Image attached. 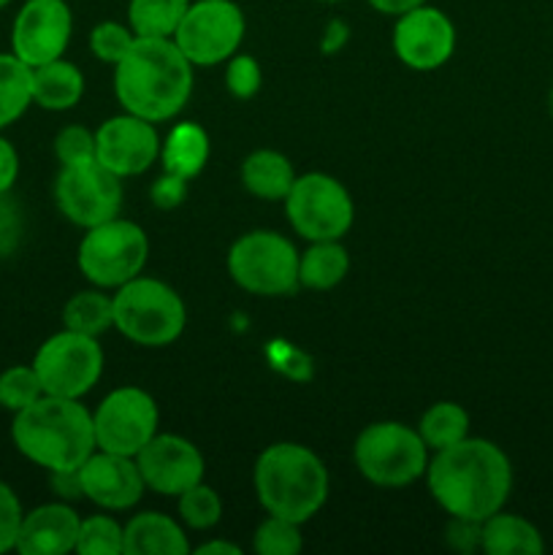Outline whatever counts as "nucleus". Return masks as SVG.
<instances>
[{"label":"nucleus","instance_id":"obj_1","mask_svg":"<svg viewBox=\"0 0 553 555\" xmlns=\"http://www.w3.org/2000/svg\"><path fill=\"white\" fill-rule=\"evenodd\" d=\"M426 480L434 502L450 518L483 524L507 504L513 491V466L499 444L466 437L453 448L434 453Z\"/></svg>","mask_w":553,"mask_h":555},{"label":"nucleus","instance_id":"obj_2","mask_svg":"<svg viewBox=\"0 0 553 555\" xmlns=\"http://www.w3.org/2000/svg\"><path fill=\"white\" fill-rule=\"evenodd\" d=\"M193 68L173 38H139L114 65L119 106L150 122L173 119L193 95Z\"/></svg>","mask_w":553,"mask_h":555},{"label":"nucleus","instance_id":"obj_3","mask_svg":"<svg viewBox=\"0 0 553 555\" xmlns=\"http://www.w3.org/2000/svg\"><path fill=\"white\" fill-rule=\"evenodd\" d=\"M11 442L30 464L52 472H76L98 450L92 412L81 399L43 393L36 404L16 412Z\"/></svg>","mask_w":553,"mask_h":555},{"label":"nucleus","instance_id":"obj_4","mask_svg":"<svg viewBox=\"0 0 553 555\" xmlns=\"http://www.w3.org/2000/svg\"><path fill=\"white\" fill-rule=\"evenodd\" d=\"M255 496L276 518L307 524L329 499V469L314 450L298 442L269 444L255 461Z\"/></svg>","mask_w":553,"mask_h":555},{"label":"nucleus","instance_id":"obj_5","mask_svg":"<svg viewBox=\"0 0 553 555\" xmlns=\"http://www.w3.org/2000/svg\"><path fill=\"white\" fill-rule=\"evenodd\" d=\"M188 307L171 285L136 276L114 293V328L139 347H168L184 334Z\"/></svg>","mask_w":553,"mask_h":555},{"label":"nucleus","instance_id":"obj_6","mask_svg":"<svg viewBox=\"0 0 553 555\" xmlns=\"http://www.w3.org/2000/svg\"><path fill=\"white\" fill-rule=\"evenodd\" d=\"M352 461L361 477L380 488H404L426 477L428 448L417 428L380 421L363 428L352 444Z\"/></svg>","mask_w":553,"mask_h":555},{"label":"nucleus","instance_id":"obj_7","mask_svg":"<svg viewBox=\"0 0 553 555\" xmlns=\"http://www.w3.org/2000/svg\"><path fill=\"white\" fill-rule=\"evenodd\" d=\"M146 258L150 238L144 228L119 217L87 228L76 253L81 274L103 291H117L125 282L136 280L144 271Z\"/></svg>","mask_w":553,"mask_h":555},{"label":"nucleus","instance_id":"obj_8","mask_svg":"<svg viewBox=\"0 0 553 555\" xmlns=\"http://www.w3.org/2000/svg\"><path fill=\"white\" fill-rule=\"evenodd\" d=\"M228 274L253 296H287L298 287V249L276 231H249L228 249Z\"/></svg>","mask_w":553,"mask_h":555},{"label":"nucleus","instance_id":"obj_9","mask_svg":"<svg viewBox=\"0 0 553 555\" xmlns=\"http://www.w3.org/2000/svg\"><path fill=\"white\" fill-rule=\"evenodd\" d=\"M285 215L293 231L307 242L345 238L356 220V204L339 179L309 171L296 177L285 195Z\"/></svg>","mask_w":553,"mask_h":555},{"label":"nucleus","instance_id":"obj_10","mask_svg":"<svg viewBox=\"0 0 553 555\" xmlns=\"http://www.w3.org/2000/svg\"><path fill=\"white\" fill-rule=\"evenodd\" d=\"M33 369L47 396L85 399L103 374V347L95 336L63 328L38 347Z\"/></svg>","mask_w":553,"mask_h":555},{"label":"nucleus","instance_id":"obj_11","mask_svg":"<svg viewBox=\"0 0 553 555\" xmlns=\"http://www.w3.org/2000/svg\"><path fill=\"white\" fill-rule=\"evenodd\" d=\"M247 20L233 0H193L173 33V43L193 65L228 63L239 52Z\"/></svg>","mask_w":553,"mask_h":555},{"label":"nucleus","instance_id":"obj_12","mask_svg":"<svg viewBox=\"0 0 553 555\" xmlns=\"http://www.w3.org/2000/svg\"><path fill=\"white\" fill-rule=\"evenodd\" d=\"M54 204L65 220L87 231V228L119 217L123 179L98 160L63 166L54 179Z\"/></svg>","mask_w":553,"mask_h":555},{"label":"nucleus","instance_id":"obj_13","mask_svg":"<svg viewBox=\"0 0 553 555\" xmlns=\"http://www.w3.org/2000/svg\"><path fill=\"white\" fill-rule=\"evenodd\" d=\"M160 412L155 399L136 385L112 390L92 412L98 450L136 459L139 450L157 434Z\"/></svg>","mask_w":553,"mask_h":555},{"label":"nucleus","instance_id":"obj_14","mask_svg":"<svg viewBox=\"0 0 553 555\" xmlns=\"http://www.w3.org/2000/svg\"><path fill=\"white\" fill-rule=\"evenodd\" d=\"M74 36V14L65 0H25L11 25V52L25 65L63 57Z\"/></svg>","mask_w":553,"mask_h":555},{"label":"nucleus","instance_id":"obj_15","mask_svg":"<svg viewBox=\"0 0 553 555\" xmlns=\"http://www.w3.org/2000/svg\"><path fill=\"white\" fill-rule=\"evenodd\" d=\"M394 52L412 70L442 68L455 52V25L437 5H417L396 16Z\"/></svg>","mask_w":553,"mask_h":555},{"label":"nucleus","instance_id":"obj_16","mask_svg":"<svg viewBox=\"0 0 553 555\" xmlns=\"http://www.w3.org/2000/svg\"><path fill=\"white\" fill-rule=\"evenodd\" d=\"M144 486L160 496L184 493L188 488L204 482L206 461L190 439L179 434H155L136 455Z\"/></svg>","mask_w":553,"mask_h":555},{"label":"nucleus","instance_id":"obj_17","mask_svg":"<svg viewBox=\"0 0 553 555\" xmlns=\"http://www.w3.org/2000/svg\"><path fill=\"white\" fill-rule=\"evenodd\" d=\"M155 122L136 114H117L95 130V160L119 179L139 177L160 157Z\"/></svg>","mask_w":553,"mask_h":555},{"label":"nucleus","instance_id":"obj_18","mask_svg":"<svg viewBox=\"0 0 553 555\" xmlns=\"http://www.w3.org/2000/svg\"><path fill=\"white\" fill-rule=\"evenodd\" d=\"M76 472H79L81 496L108 513L136 507L146 491L139 464L130 455L95 450Z\"/></svg>","mask_w":553,"mask_h":555},{"label":"nucleus","instance_id":"obj_19","mask_svg":"<svg viewBox=\"0 0 553 555\" xmlns=\"http://www.w3.org/2000/svg\"><path fill=\"white\" fill-rule=\"evenodd\" d=\"M81 518L70 504L49 502L22 515L16 553L22 555H65L76 553Z\"/></svg>","mask_w":553,"mask_h":555},{"label":"nucleus","instance_id":"obj_20","mask_svg":"<svg viewBox=\"0 0 553 555\" xmlns=\"http://www.w3.org/2000/svg\"><path fill=\"white\" fill-rule=\"evenodd\" d=\"M125 555H184L190 540L182 526L163 513H139L125 524Z\"/></svg>","mask_w":553,"mask_h":555},{"label":"nucleus","instance_id":"obj_21","mask_svg":"<svg viewBox=\"0 0 553 555\" xmlns=\"http://www.w3.org/2000/svg\"><path fill=\"white\" fill-rule=\"evenodd\" d=\"M480 551L486 555H540L545 542L531 520L499 509L480 524Z\"/></svg>","mask_w":553,"mask_h":555},{"label":"nucleus","instance_id":"obj_22","mask_svg":"<svg viewBox=\"0 0 553 555\" xmlns=\"http://www.w3.org/2000/svg\"><path fill=\"white\" fill-rule=\"evenodd\" d=\"M85 95V74L70 60H52L33 68V103L47 112H68Z\"/></svg>","mask_w":553,"mask_h":555},{"label":"nucleus","instance_id":"obj_23","mask_svg":"<svg viewBox=\"0 0 553 555\" xmlns=\"http://www.w3.org/2000/svg\"><path fill=\"white\" fill-rule=\"evenodd\" d=\"M296 182V168L282 152L255 150L242 163V184L260 201H285Z\"/></svg>","mask_w":553,"mask_h":555},{"label":"nucleus","instance_id":"obj_24","mask_svg":"<svg viewBox=\"0 0 553 555\" xmlns=\"http://www.w3.org/2000/svg\"><path fill=\"white\" fill-rule=\"evenodd\" d=\"M209 152V133L198 122H179L173 125L171 133L160 144V160L166 173H173V177H182L190 182V179L204 171Z\"/></svg>","mask_w":553,"mask_h":555},{"label":"nucleus","instance_id":"obj_25","mask_svg":"<svg viewBox=\"0 0 553 555\" xmlns=\"http://www.w3.org/2000/svg\"><path fill=\"white\" fill-rule=\"evenodd\" d=\"M350 271L342 238L331 242H309V247L298 255V285L307 291H334Z\"/></svg>","mask_w":553,"mask_h":555},{"label":"nucleus","instance_id":"obj_26","mask_svg":"<svg viewBox=\"0 0 553 555\" xmlns=\"http://www.w3.org/2000/svg\"><path fill=\"white\" fill-rule=\"evenodd\" d=\"M33 106V68L14 52H0V130L11 128Z\"/></svg>","mask_w":553,"mask_h":555},{"label":"nucleus","instance_id":"obj_27","mask_svg":"<svg viewBox=\"0 0 553 555\" xmlns=\"http://www.w3.org/2000/svg\"><path fill=\"white\" fill-rule=\"evenodd\" d=\"M470 412L455 401H437L423 412L421 423H417V434L426 442L428 453L437 450L453 448L461 439L470 437Z\"/></svg>","mask_w":553,"mask_h":555},{"label":"nucleus","instance_id":"obj_28","mask_svg":"<svg viewBox=\"0 0 553 555\" xmlns=\"http://www.w3.org/2000/svg\"><path fill=\"white\" fill-rule=\"evenodd\" d=\"M63 325L76 334L98 339L108 328H114V296H106L103 287L74 293L63 307Z\"/></svg>","mask_w":553,"mask_h":555},{"label":"nucleus","instance_id":"obj_29","mask_svg":"<svg viewBox=\"0 0 553 555\" xmlns=\"http://www.w3.org/2000/svg\"><path fill=\"white\" fill-rule=\"evenodd\" d=\"M193 0H130L128 27L139 38H173Z\"/></svg>","mask_w":553,"mask_h":555},{"label":"nucleus","instance_id":"obj_30","mask_svg":"<svg viewBox=\"0 0 553 555\" xmlns=\"http://www.w3.org/2000/svg\"><path fill=\"white\" fill-rule=\"evenodd\" d=\"M177 507H179V520L193 531L215 529L222 518L220 493H217L211 486H206V482H198V486L179 493Z\"/></svg>","mask_w":553,"mask_h":555},{"label":"nucleus","instance_id":"obj_31","mask_svg":"<svg viewBox=\"0 0 553 555\" xmlns=\"http://www.w3.org/2000/svg\"><path fill=\"white\" fill-rule=\"evenodd\" d=\"M125 526H119L112 515H90L81 518L76 553L79 555H123Z\"/></svg>","mask_w":553,"mask_h":555},{"label":"nucleus","instance_id":"obj_32","mask_svg":"<svg viewBox=\"0 0 553 555\" xmlns=\"http://www.w3.org/2000/svg\"><path fill=\"white\" fill-rule=\"evenodd\" d=\"M41 396V379H38L33 363H27V366L20 363V366H9L5 372H0V410L16 415V412L36 404Z\"/></svg>","mask_w":553,"mask_h":555},{"label":"nucleus","instance_id":"obj_33","mask_svg":"<svg viewBox=\"0 0 553 555\" xmlns=\"http://www.w3.org/2000/svg\"><path fill=\"white\" fill-rule=\"evenodd\" d=\"M301 547V524H293V520L287 518L269 515V518L255 529L253 551L258 555H296Z\"/></svg>","mask_w":553,"mask_h":555},{"label":"nucleus","instance_id":"obj_34","mask_svg":"<svg viewBox=\"0 0 553 555\" xmlns=\"http://www.w3.org/2000/svg\"><path fill=\"white\" fill-rule=\"evenodd\" d=\"M133 41L136 33L123 22H98L90 33V52L101 63L117 65L128 54V49L133 47Z\"/></svg>","mask_w":553,"mask_h":555},{"label":"nucleus","instance_id":"obj_35","mask_svg":"<svg viewBox=\"0 0 553 555\" xmlns=\"http://www.w3.org/2000/svg\"><path fill=\"white\" fill-rule=\"evenodd\" d=\"M54 157L60 160V166L95 160V133L85 125H68L54 135Z\"/></svg>","mask_w":553,"mask_h":555},{"label":"nucleus","instance_id":"obj_36","mask_svg":"<svg viewBox=\"0 0 553 555\" xmlns=\"http://www.w3.org/2000/svg\"><path fill=\"white\" fill-rule=\"evenodd\" d=\"M263 85V70L249 54H233L226 63V90L239 101H249Z\"/></svg>","mask_w":553,"mask_h":555},{"label":"nucleus","instance_id":"obj_37","mask_svg":"<svg viewBox=\"0 0 553 555\" xmlns=\"http://www.w3.org/2000/svg\"><path fill=\"white\" fill-rule=\"evenodd\" d=\"M22 515H25V509H22L20 496H16L9 482L0 480V555L16 547Z\"/></svg>","mask_w":553,"mask_h":555},{"label":"nucleus","instance_id":"obj_38","mask_svg":"<svg viewBox=\"0 0 553 555\" xmlns=\"http://www.w3.org/2000/svg\"><path fill=\"white\" fill-rule=\"evenodd\" d=\"M22 217L16 211V204L11 201V193H0V258L14 253L20 244Z\"/></svg>","mask_w":553,"mask_h":555},{"label":"nucleus","instance_id":"obj_39","mask_svg":"<svg viewBox=\"0 0 553 555\" xmlns=\"http://www.w3.org/2000/svg\"><path fill=\"white\" fill-rule=\"evenodd\" d=\"M152 204L157 209H177L184 198H188V179L173 177V173H163L155 184H152Z\"/></svg>","mask_w":553,"mask_h":555},{"label":"nucleus","instance_id":"obj_40","mask_svg":"<svg viewBox=\"0 0 553 555\" xmlns=\"http://www.w3.org/2000/svg\"><path fill=\"white\" fill-rule=\"evenodd\" d=\"M448 542L455 551H477L480 547V524L477 520H464V518H450L448 526Z\"/></svg>","mask_w":553,"mask_h":555},{"label":"nucleus","instance_id":"obj_41","mask_svg":"<svg viewBox=\"0 0 553 555\" xmlns=\"http://www.w3.org/2000/svg\"><path fill=\"white\" fill-rule=\"evenodd\" d=\"M20 179V152L5 135H0V193H11Z\"/></svg>","mask_w":553,"mask_h":555},{"label":"nucleus","instance_id":"obj_42","mask_svg":"<svg viewBox=\"0 0 553 555\" xmlns=\"http://www.w3.org/2000/svg\"><path fill=\"white\" fill-rule=\"evenodd\" d=\"M347 36H350V27H347V22L331 20L329 27H325L323 38H320V49H323L325 54L339 52V49L347 43Z\"/></svg>","mask_w":553,"mask_h":555},{"label":"nucleus","instance_id":"obj_43","mask_svg":"<svg viewBox=\"0 0 553 555\" xmlns=\"http://www.w3.org/2000/svg\"><path fill=\"white\" fill-rule=\"evenodd\" d=\"M369 5H372L374 11H380V14H388V16H401L407 14V11L417 9V5H423L426 0H366Z\"/></svg>","mask_w":553,"mask_h":555},{"label":"nucleus","instance_id":"obj_44","mask_svg":"<svg viewBox=\"0 0 553 555\" xmlns=\"http://www.w3.org/2000/svg\"><path fill=\"white\" fill-rule=\"evenodd\" d=\"M195 553L198 555H242V547L233 545V542H226V540H211V542H204L201 547H195Z\"/></svg>","mask_w":553,"mask_h":555},{"label":"nucleus","instance_id":"obj_45","mask_svg":"<svg viewBox=\"0 0 553 555\" xmlns=\"http://www.w3.org/2000/svg\"><path fill=\"white\" fill-rule=\"evenodd\" d=\"M9 3H11V0H0V11H3Z\"/></svg>","mask_w":553,"mask_h":555},{"label":"nucleus","instance_id":"obj_46","mask_svg":"<svg viewBox=\"0 0 553 555\" xmlns=\"http://www.w3.org/2000/svg\"><path fill=\"white\" fill-rule=\"evenodd\" d=\"M320 3H342V0H320Z\"/></svg>","mask_w":553,"mask_h":555}]
</instances>
